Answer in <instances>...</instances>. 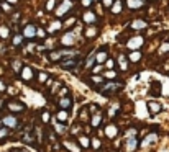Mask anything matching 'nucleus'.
<instances>
[{"label": "nucleus", "mask_w": 169, "mask_h": 152, "mask_svg": "<svg viewBox=\"0 0 169 152\" xmlns=\"http://www.w3.org/2000/svg\"><path fill=\"white\" fill-rule=\"evenodd\" d=\"M10 28H8V26H5V25H3V26H0V38H2V39H7V38L8 36H10Z\"/></svg>", "instance_id": "32"}, {"label": "nucleus", "mask_w": 169, "mask_h": 152, "mask_svg": "<svg viewBox=\"0 0 169 152\" xmlns=\"http://www.w3.org/2000/svg\"><path fill=\"white\" fill-rule=\"evenodd\" d=\"M104 79H112V80H115V79H117V72H115V70H112V69L105 70V72H104Z\"/></svg>", "instance_id": "35"}, {"label": "nucleus", "mask_w": 169, "mask_h": 152, "mask_svg": "<svg viewBox=\"0 0 169 152\" xmlns=\"http://www.w3.org/2000/svg\"><path fill=\"white\" fill-rule=\"evenodd\" d=\"M51 121V113L48 111V110H45L41 113V123H45V124H48V123Z\"/></svg>", "instance_id": "34"}, {"label": "nucleus", "mask_w": 169, "mask_h": 152, "mask_svg": "<svg viewBox=\"0 0 169 152\" xmlns=\"http://www.w3.org/2000/svg\"><path fill=\"white\" fill-rule=\"evenodd\" d=\"M12 67H13V70H15V72H20L22 62H20V61H13V62H12Z\"/></svg>", "instance_id": "45"}, {"label": "nucleus", "mask_w": 169, "mask_h": 152, "mask_svg": "<svg viewBox=\"0 0 169 152\" xmlns=\"http://www.w3.org/2000/svg\"><path fill=\"white\" fill-rule=\"evenodd\" d=\"M81 57H64L61 61V67L62 69H76L77 64H79Z\"/></svg>", "instance_id": "8"}, {"label": "nucleus", "mask_w": 169, "mask_h": 152, "mask_svg": "<svg viewBox=\"0 0 169 152\" xmlns=\"http://www.w3.org/2000/svg\"><path fill=\"white\" fill-rule=\"evenodd\" d=\"M56 2H57V0H46L45 10H46V12H53V10L56 8Z\"/></svg>", "instance_id": "33"}, {"label": "nucleus", "mask_w": 169, "mask_h": 152, "mask_svg": "<svg viewBox=\"0 0 169 152\" xmlns=\"http://www.w3.org/2000/svg\"><path fill=\"white\" fill-rule=\"evenodd\" d=\"M90 146H92L94 149H100V146H102V142H100V141L97 139V137H94V139L90 141Z\"/></svg>", "instance_id": "44"}, {"label": "nucleus", "mask_w": 169, "mask_h": 152, "mask_svg": "<svg viewBox=\"0 0 169 152\" xmlns=\"http://www.w3.org/2000/svg\"><path fill=\"white\" fill-rule=\"evenodd\" d=\"M92 3H94V0H81V5L84 8H90V7H92Z\"/></svg>", "instance_id": "46"}, {"label": "nucleus", "mask_w": 169, "mask_h": 152, "mask_svg": "<svg viewBox=\"0 0 169 152\" xmlns=\"http://www.w3.org/2000/svg\"><path fill=\"white\" fill-rule=\"evenodd\" d=\"M104 64H107V67H108V69H113V67H115V62H113V59H110V57H107V61H105Z\"/></svg>", "instance_id": "50"}, {"label": "nucleus", "mask_w": 169, "mask_h": 152, "mask_svg": "<svg viewBox=\"0 0 169 152\" xmlns=\"http://www.w3.org/2000/svg\"><path fill=\"white\" fill-rule=\"evenodd\" d=\"M62 146H64L69 152H82V147L77 144V142H72V141H62Z\"/></svg>", "instance_id": "17"}, {"label": "nucleus", "mask_w": 169, "mask_h": 152, "mask_svg": "<svg viewBox=\"0 0 169 152\" xmlns=\"http://www.w3.org/2000/svg\"><path fill=\"white\" fill-rule=\"evenodd\" d=\"M23 38H26V39H33V38L36 36V26L33 25V23H28V25L23 28Z\"/></svg>", "instance_id": "10"}, {"label": "nucleus", "mask_w": 169, "mask_h": 152, "mask_svg": "<svg viewBox=\"0 0 169 152\" xmlns=\"http://www.w3.org/2000/svg\"><path fill=\"white\" fill-rule=\"evenodd\" d=\"M35 44H33V43H28L26 44V47H25V53H33V51H35Z\"/></svg>", "instance_id": "49"}, {"label": "nucleus", "mask_w": 169, "mask_h": 152, "mask_svg": "<svg viewBox=\"0 0 169 152\" xmlns=\"http://www.w3.org/2000/svg\"><path fill=\"white\" fill-rule=\"evenodd\" d=\"M112 3H113V0H102V5L105 8H110V7H112Z\"/></svg>", "instance_id": "52"}, {"label": "nucleus", "mask_w": 169, "mask_h": 152, "mask_svg": "<svg viewBox=\"0 0 169 152\" xmlns=\"http://www.w3.org/2000/svg\"><path fill=\"white\" fill-rule=\"evenodd\" d=\"M12 152H22V150H12Z\"/></svg>", "instance_id": "57"}, {"label": "nucleus", "mask_w": 169, "mask_h": 152, "mask_svg": "<svg viewBox=\"0 0 169 152\" xmlns=\"http://www.w3.org/2000/svg\"><path fill=\"white\" fill-rule=\"evenodd\" d=\"M53 124H54V129H56L57 134H64V132H66V124H64V123H59V121L56 123L54 121Z\"/></svg>", "instance_id": "30"}, {"label": "nucleus", "mask_w": 169, "mask_h": 152, "mask_svg": "<svg viewBox=\"0 0 169 152\" xmlns=\"http://www.w3.org/2000/svg\"><path fill=\"white\" fill-rule=\"evenodd\" d=\"M57 105H59V108H62V110H69V108L72 106V98L69 97V95L59 97V100H57Z\"/></svg>", "instance_id": "16"}, {"label": "nucleus", "mask_w": 169, "mask_h": 152, "mask_svg": "<svg viewBox=\"0 0 169 152\" xmlns=\"http://www.w3.org/2000/svg\"><path fill=\"white\" fill-rule=\"evenodd\" d=\"M76 41V33L74 31H66L64 35L61 36V44L64 47H72Z\"/></svg>", "instance_id": "6"}, {"label": "nucleus", "mask_w": 169, "mask_h": 152, "mask_svg": "<svg viewBox=\"0 0 169 152\" xmlns=\"http://www.w3.org/2000/svg\"><path fill=\"white\" fill-rule=\"evenodd\" d=\"M0 128H2V121H0Z\"/></svg>", "instance_id": "58"}, {"label": "nucleus", "mask_w": 169, "mask_h": 152, "mask_svg": "<svg viewBox=\"0 0 169 152\" xmlns=\"http://www.w3.org/2000/svg\"><path fill=\"white\" fill-rule=\"evenodd\" d=\"M82 21L85 23V25H94V23H97V17H95V13L92 10H85L82 13Z\"/></svg>", "instance_id": "9"}, {"label": "nucleus", "mask_w": 169, "mask_h": 152, "mask_svg": "<svg viewBox=\"0 0 169 152\" xmlns=\"http://www.w3.org/2000/svg\"><path fill=\"white\" fill-rule=\"evenodd\" d=\"M102 121H104L102 113H100V111H95L94 116L90 118V126H92V128H99L100 124H102Z\"/></svg>", "instance_id": "20"}, {"label": "nucleus", "mask_w": 169, "mask_h": 152, "mask_svg": "<svg viewBox=\"0 0 169 152\" xmlns=\"http://www.w3.org/2000/svg\"><path fill=\"white\" fill-rule=\"evenodd\" d=\"M18 74H20L23 82H31V80L35 79V70H33L31 67H22Z\"/></svg>", "instance_id": "7"}, {"label": "nucleus", "mask_w": 169, "mask_h": 152, "mask_svg": "<svg viewBox=\"0 0 169 152\" xmlns=\"http://www.w3.org/2000/svg\"><path fill=\"white\" fill-rule=\"evenodd\" d=\"M61 28H62L61 20H53V21L49 23V26H48V31H46V33H56V31H59Z\"/></svg>", "instance_id": "24"}, {"label": "nucleus", "mask_w": 169, "mask_h": 152, "mask_svg": "<svg viewBox=\"0 0 169 152\" xmlns=\"http://www.w3.org/2000/svg\"><path fill=\"white\" fill-rule=\"evenodd\" d=\"M141 57H143L141 51H140V49H135V51H132V53H130L128 61H130V62H140V61H141Z\"/></svg>", "instance_id": "26"}, {"label": "nucleus", "mask_w": 169, "mask_h": 152, "mask_svg": "<svg viewBox=\"0 0 169 152\" xmlns=\"http://www.w3.org/2000/svg\"><path fill=\"white\" fill-rule=\"evenodd\" d=\"M102 70H104L102 64H97V65H94V67H92V74H102Z\"/></svg>", "instance_id": "47"}, {"label": "nucleus", "mask_w": 169, "mask_h": 152, "mask_svg": "<svg viewBox=\"0 0 169 152\" xmlns=\"http://www.w3.org/2000/svg\"><path fill=\"white\" fill-rule=\"evenodd\" d=\"M95 64V57H94V54H90L87 59H85V67H92V65Z\"/></svg>", "instance_id": "42"}, {"label": "nucleus", "mask_w": 169, "mask_h": 152, "mask_svg": "<svg viewBox=\"0 0 169 152\" xmlns=\"http://www.w3.org/2000/svg\"><path fill=\"white\" fill-rule=\"evenodd\" d=\"M7 110L10 113H23L25 111V105H23L22 102H17V100H10V102H7Z\"/></svg>", "instance_id": "5"}, {"label": "nucleus", "mask_w": 169, "mask_h": 152, "mask_svg": "<svg viewBox=\"0 0 169 152\" xmlns=\"http://www.w3.org/2000/svg\"><path fill=\"white\" fill-rule=\"evenodd\" d=\"M79 120H81V123H87V121H89V113H87V108H82Z\"/></svg>", "instance_id": "38"}, {"label": "nucleus", "mask_w": 169, "mask_h": 152, "mask_svg": "<svg viewBox=\"0 0 169 152\" xmlns=\"http://www.w3.org/2000/svg\"><path fill=\"white\" fill-rule=\"evenodd\" d=\"M0 10H2V8H0Z\"/></svg>", "instance_id": "59"}, {"label": "nucleus", "mask_w": 169, "mask_h": 152, "mask_svg": "<svg viewBox=\"0 0 169 152\" xmlns=\"http://www.w3.org/2000/svg\"><path fill=\"white\" fill-rule=\"evenodd\" d=\"M143 44H144V38H143L141 35H136V36H132V38H130L125 46H127L128 49L135 51V49H140V47H141Z\"/></svg>", "instance_id": "4"}, {"label": "nucleus", "mask_w": 169, "mask_h": 152, "mask_svg": "<svg viewBox=\"0 0 169 152\" xmlns=\"http://www.w3.org/2000/svg\"><path fill=\"white\" fill-rule=\"evenodd\" d=\"M5 2H8V3H12V5H15V3L18 2V0H5Z\"/></svg>", "instance_id": "56"}, {"label": "nucleus", "mask_w": 169, "mask_h": 152, "mask_svg": "<svg viewBox=\"0 0 169 152\" xmlns=\"http://www.w3.org/2000/svg\"><path fill=\"white\" fill-rule=\"evenodd\" d=\"M117 62H118L120 70H125V72H127V70H128V64H130V61H128L127 56H125V54H120L118 57H117Z\"/></svg>", "instance_id": "21"}, {"label": "nucleus", "mask_w": 169, "mask_h": 152, "mask_svg": "<svg viewBox=\"0 0 169 152\" xmlns=\"http://www.w3.org/2000/svg\"><path fill=\"white\" fill-rule=\"evenodd\" d=\"M8 131H10V129H8V128H5V126L0 128V141L7 139V137H8Z\"/></svg>", "instance_id": "39"}, {"label": "nucleus", "mask_w": 169, "mask_h": 152, "mask_svg": "<svg viewBox=\"0 0 169 152\" xmlns=\"http://www.w3.org/2000/svg\"><path fill=\"white\" fill-rule=\"evenodd\" d=\"M148 110H149V113L151 115H158V113H161V110H163V105L159 102H148Z\"/></svg>", "instance_id": "18"}, {"label": "nucleus", "mask_w": 169, "mask_h": 152, "mask_svg": "<svg viewBox=\"0 0 169 152\" xmlns=\"http://www.w3.org/2000/svg\"><path fill=\"white\" fill-rule=\"evenodd\" d=\"M46 80H48V74L46 72H40V74H38V82H40V83H45Z\"/></svg>", "instance_id": "43"}, {"label": "nucleus", "mask_w": 169, "mask_h": 152, "mask_svg": "<svg viewBox=\"0 0 169 152\" xmlns=\"http://www.w3.org/2000/svg\"><path fill=\"white\" fill-rule=\"evenodd\" d=\"M12 43H13V46H15V47L22 46V43H23V35H15V36H13V39H12Z\"/></svg>", "instance_id": "37"}, {"label": "nucleus", "mask_w": 169, "mask_h": 152, "mask_svg": "<svg viewBox=\"0 0 169 152\" xmlns=\"http://www.w3.org/2000/svg\"><path fill=\"white\" fill-rule=\"evenodd\" d=\"M67 93H69V88H67V87H62L57 95H59V97H64V95H67Z\"/></svg>", "instance_id": "51"}, {"label": "nucleus", "mask_w": 169, "mask_h": 152, "mask_svg": "<svg viewBox=\"0 0 169 152\" xmlns=\"http://www.w3.org/2000/svg\"><path fill=\"white\" fill-rule=\"evenodd\" d=\"M122 10H123V2L122 0H113L112 7H110V12L113 15H118V13H122Z\"/></svg>", "instance_id": "23"}, {"label": "nucleus", "mask_w": 169, "mask_h": 152, "mask_svg": "<svg viewBox=\"0 0 169 152\" xmlns=\"http://www.w3.org/2000/svg\"><path fill=\"white\" fill-rule=\"evenodd\" d=\"M77 144H79L82 149H89L90 147V139L85 134H77Z\"/></svg>", "instance_id": "22"}, {"label": "nucleus", "mask_w": 169, "mask_h": 152, "mask_svg": "<svg viewBox=\"0 0 169 152\" xmlns=\"http://www.w3.org/2000/svg\"><path fill=\"white\" fill-rule=\"evenodd\" d=\"M22 142H25V144H28V146H33L36 142V134L31 129H28L25 134L22 136Z\"/></svg>", "instance_id": "14"}, {"label": "nucleus", "mask_w": 169, "mask_h": 152, "mask_svg": "<svg viewBox=\"0 0 169 152\" xmlns=\"http://www.w3.org/2000/svg\"><path fill=\"white\" fill-rule=\"evenodd\" d=\"M144 5L143 0H127V7L130 10H138V8H141Z\"/></svg>", "instance_id": "25"}, {"label": "nucleus", "mask_w": 169, "mask_h": 152, "mask_svg": "<svg viewBox=\"0 0 169 152\" xmlns=\"http://www.w3.org/2000/svg\"><path fill=\"white\" fill-rule=\"evenodd\" d=\"M72 23H76V18H71V20H67V21L64 23V26L67 28V26H71V25H72Z\"/></svg>", "instance_id": "54"}, {"label": "nucleus", "mask_w": 169, "mask_h": 152, "mask_svg": "<svg viewBox=\"0 0 169 152\" xmlns=\"http://www.w3.org/2000/svg\"><path fill=\"white\" fill-rule=\"evenodd\" d=\"M104 134L107 136L108 139H115V137L118 136V126L117 124H107V126H105Z\"/></svg>", "instance_id": "12"}, {"label": "nucleus", "mask_w": 169, "mask_h": 152, "mask_svg": "<svg viewBox=\"0 0 169 152\" xmlns=\"http://www.w3.org/2000/svg\"><path fill=\"white\" fill-rule=\"evenodd\" d=\"M149 92H151V95H158L161 93V83L159 82H151V90H149Z\"/></svg>", "instance_id": "28"}, {"label": "nucleus", "mask_w": 169, "mask_h": 152, "mask_svg": "<svg viewBox=\"0 0 169 152\" xmlns=\"http://www.w3.org/2000/svg\"><path fill=\"white\" fill-rule=\"evenodd\" d=\"M123 88V83L122 82H113V80H110V82H104L100 85V92L104 95H113L120 92V90Z\"/></svg>", "instance_id": "1"}, {"label": "nucleus", "mask_w": 169, "mask_h": 152, "mask_svg": "<svg viewBox=\"0 0 169 152\" xmlns=\"http://www.w3.org/2000/svg\"><path fill=\"white\" fill-rule=\"evenodd\" d=\"M159 53H169V43H163L159 47Z\"/></svg>", "instance_id": "48"}, {"label": "nucleus", "mask_w": 169, "mask_h": 152, "mask_svg": "<svg viewBox=\"0 0 169 152\" xmlns=\"http://www.w3.org/2000/svg\"><path fill=\"white\" fill-rule=\"evenodd\" d=\"M97 35H99V26H95V25H87V28L84 30V36L87 39H94Z\"/></svg>", "instance_id": "15"}, {"label": "nucleus", "mask_w": 169, "mask_h": 152, "mask_svg": "<svg viewBox=\"0 0 169 152\" xmlns=\"http://www.w3.org/2000/svg\"><path fill=\"white\" fill-rule=\"evenodd\" d=\"M90 80L95 83V85H102L105 82V79H104V75L102 74H94L92 77H90Z\"/></svg>", "instance_id": "29"}, {"label": "nucleus", "mask_w": 169, "mask_h": 152, "mask_svg": "<svg viewBox=\"0 0 169 152\" xmlns=\"http://www.w3.org/2000/svg\"><path fill=\"white\" fill-rule=\"evenodd\" d=\"M146 26H148V23L144 21V20H141V18H136V20H133V21H132V25H130V28H132V30H135V31L144 30Z\"/></svg>", "instance_id": "19"}, {"label": "nucleus", "mask_w": 169, "mask_h": 152, "mask_svg": "<svg viewBox=\"0 0 169 152\" xmlns=\"http://www.w3.org/2000/svg\"><path fill=\"white\" fill-rule=\"evenodd\" d=\"M48 59L51 61V62H57V61H61V54H59V49L57 51H53V53H49V56H48Z\"/></svg>", "instance_id": "31"}, {"label": "nucleus", "mask_w": 169, "mask_h": 152, "mask_svg": "<svg viewBox=\"0 0 169 152\" xmlns=\"http://www.w3.org/2000/svg\"><path fill=\"white\" fill-rule=\"evenodd\" d=\"M94 57H95V62H97V64H104L105 61H107V57H108L107 47H102L100 51H97V53L94 54Z\"/></svg>", "instance_id": "13"}, {"label": "nucleus", "mask_w": 169, "mask_h": 152, "mask_svg": "<svg viewBox=\"0 0 169 152\" xmlns=\"http://www.w3.org/2000/svg\"><path fill=\"white\" fill-rule=\"evenodd\" d=\"M35 38L45 39V38H46V30H43V28H36V36H35Z\"/></svg>", "instance_id": "40"}, {"label": "nucleus", "mask_w": 169, "mask_h": 152, "mask_svg": "<svg viewBox=\"0 0 169 152\" xmlns=\"http://www.w3.org/2000/svg\"><path fill=\"white\" fill-rule=\"evenodd\" d=\"M136 134H138L136 128H128V129L125 131V137H136Z\"/></svg>", "instance_id": "36"}, {"label": "nucleus", "mask_w": 169, "mask_h": 152, "mask_svg": "<svg viewBox=\"0 0 169 152\" xmlns=\"http://www.w3.org/2000/svg\"><path fill=\"white\" fill-rule=\"evenodd\" d=\"M0 121H2V126L8 128V129H17V128H20V121H18V118L15 115H5Z\"/></svg>", "instance_id": "3"}, {"label": "nucleus", "mask_w": 169, "mask_h": 152, "mask_svg": "<svg viewBox=\"0 0 169 152\" xmlns=\"http://www.w3.org/2000/svg\"><path fill=\"white\" fill-rule=\"evenodd\" d=\"M5 90H7V85L3 83L2 80H0V92H5Z\"/></svg>", "instance_id": "55"}, {"label": "nucleus", "mask_w": 169, "mask_h": 152, "mask_svg": "<svg viewBox=\"0 0 169 152\" xmlns=\"http://www.w3.org/2000/svg\"><path fill=\"white\" fill-rule=\"evenodd\" d=\"M136 147H138V139H136V137H127L123 149L127 152H135V150H136Z\"/></svg>", "instance_id": "11"}, {"label": "nucleus", "mask_w": 169, "mask_h": 152, "mask_svg": "<svg viewBox=\"0 0 169 152\" xmlns=\"http://www.w3.org/2000/svg\"><path fill=\"white\" fill-rule=\"evenodd\" d=\"M0 8H2L3 12H12V10H13L12 3H8V2H3V3H0Z\"/></svg>", "instance_id": "41"}, {"label": "nucleus", "mask_w": 169, "mask_h": 152, "mask_svg": "<svg viewBox=\"0 0 169 152\" xmlns=\"http://www.w3.org/2000/svg\"><path fill=\"white\" fill-rule=\"evenodd\" d=\"M89 111H90V113H92V115H94V113H95V111H99V108H97V105H90V106H89Z\"/></svg>", "instance_id": "53"}, {"label": "nucleus", "mask_w": 169, "mask_h": 152, "mask_svg": "<svg viewBox=\"0 0 169 152\" xmlns=\"http://www.w3.org/2000/svg\"><path fill=\"white\" fill-rule=\"evenodd\" d=\"M72 7H74V0H62L61 5H56V8H54L56 18H62Z\"/></svg>", "instance_id": "2"}, {"label": "nucleus", "mask_w": 169, "mask_h": 152, "mask_svg": "<svg viewBox=\"0 0 169 152\" xmlns=\"http://www.w3.org/2000/svg\"><path fill=\"white\" fill-rule=\"evenodd\" d=\"M67 118H69V113H67V110H62V108H61V110L56 113V118H54V120L59 121V123H66Z\"/></svg>", "instance_id": "27"}]
</instances>
